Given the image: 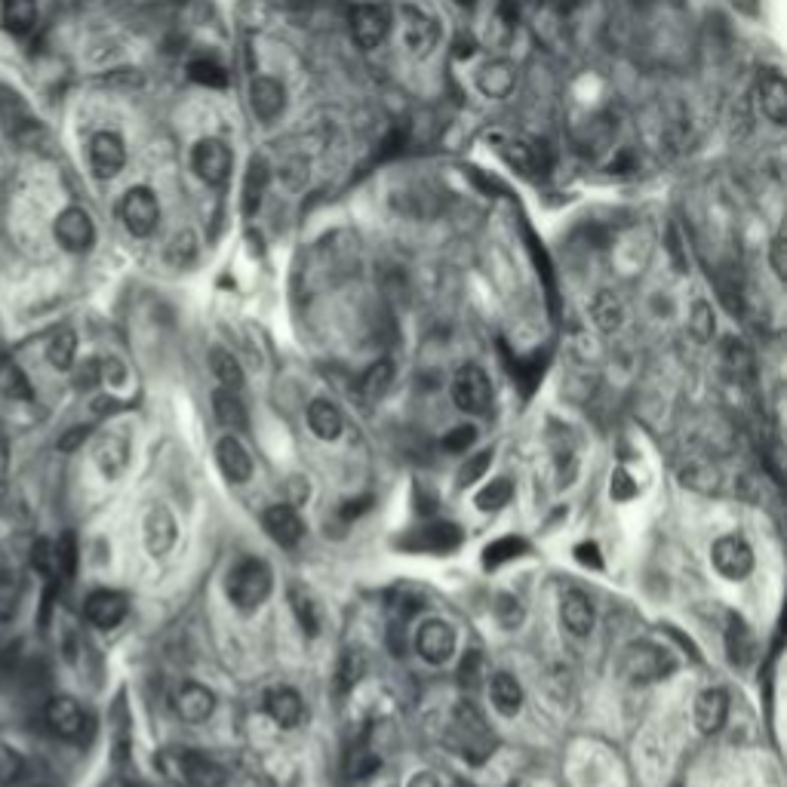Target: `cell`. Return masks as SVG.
Masks as SVG:
<instances>
[{
  "instance_id": "816d5d0a",
  "label": "cell",
  "mask_w": 787,
  "mask_h": 787,
  "mask_svg": "<svg viewBox=\"0 0 787 787\" xmlns=\"http://www.w3.org/2000/svg\"><path fill=\"white\" fill-rule=\"evenodd\" d=\"M495 615H499V621L505 628H517L520 625V618H523V609H520V600L502 594L499 600H495Z\"/></svg>"
},
{
  "instance_id": "11a10c76",
  "label": "cell",
  "mask_w": 787,
  "mask_h": 787,
  "mask_svg": "<svg viewBox=\"0 0 787 787\" xmlns=\"http://www.w3.org/2000/svg\"><path fill=\"white\" fill-rule=\"evenodd\" d=\"M575 560L578 563H585V566H594V569H600L603 566V560H600V548L594 545V542H582L575 548Z\"/></svg>"
},
{
  "instance_id": "91938a15",
  "label": "cell",
  "mask_w": 787,
  "mask_h": 787,
  "mask_svg": "<svg viewBox=\"0 0 787 787\" xmlns=\"http://www.w3.org/2000/svg\"><path fill=\"white\" fill-rule=\"evenodd\" d=\"M409 787H440V781L431 772H419L416 778L409 781Z\"/></svg>"
},
{
  "instance_id": "7a4b0ae2",
  "label": "cell",
  "mask_w": 787,
  "mask_h": 787,
  "mask_svg": "<svg viewBox=\"0 0 787 787\" xmlns=\"http://www.w3.org/2000/svg\"><path fill=\"white\" fill-rule=\"evenodd\" d=\"M618 671L628 683L640 686V683H655L661 677H668L674 671V658L655 646V643H631L625 652H621Z\"/></svg>"
},
{
  "instance_id": "1f68e13d",
  "label": "cell",
  "mask_w": 787,
  "mask_h": 787,
  "mask_svg": "<svg viewBox=\"0 0 787 787\" xmlns=\"http://www.w3.org/2000/svg\"><path fill=\"white\" fill-rule=\"evenodd\" d=\"M308 428L320 440H339V434H342V412L329 400H311V406H308Z\"/></svg>"
},
{
  "instance_id": "ab89813d",
  "label": "cell",
  "mask_w": 787,
  "mask_h": 787,
  "mask_svg": "<svg viewBox=\"0 0 787 787\" xmlns=\"http://www.w3.org/2000/svg\"><path fill=\"white\" fill-rule=\"evenodd\" d=\"M188 74H191L194 84L213 87V90H222V87L228 84V71H225V65H219V62L210 59V56L194 59V62L188 65Z\"/></svg>"
},
{
  "instance_id": "7dc6e473",
  "label": "cell",
  "mask_w": 787,
  "mask_h": 787,
  "mask_svg": "<svg viewBox=\"0 0 787 787\" xmlns=\"http://www.w3.org/2000/svg\"><path fill=\"white\" fill-rule=\"evenodd\" d=\"M489 465H492V449H483V452H477V455H468V462H465L462 471H459V486H471V483L483 480L486 471H489Z\"/></svg>"
},
{
  "instance_id": "bcb514c9",
  "label": "cell",
  "mask_w": 787,
  "mask_h": 787,
  "mask_svg": "<svg viewBox=\"0 0 787 787\" xmlns=\"http://www.w3.org/2000/svg\"><path fill=\"white\" fill-rule=\"evenodd\" d=\"M194 259H197V240H194L191 231H182L179 237L170 240V246H167V262H170V265L188 268Z\"/></svg>"
},
{
  "instance_id": "4316f807",
  "label": "cell",
  "mask_w": 787,
  "mask_h": 787,
  "mask_svg": "<svg viewBox=\"0 0 787 787\" xmlns=\"http://www.w3.org/2000/svg\"><path fill=\"white\" fill-rule=\"evenodd\" d=\"M289 609H293V615L299 621V628L305 631V637H320V631H323V606L308 588H302V585L289 588Z\"/></svg>"
},
{
  "instance_id": "f1b7e54d",
  "label": "cell",
  "mask_w": 787,
  "mask_h": 787,
  "mask_svg": "<svg viewBox=\"0 0 787 787\" xmlns=\"http://www.w3.org/2000/svg\"><path fill=\"white\" fill-rule=\"evenodd\" d=\"M760 108L775 127H781V123L787 120V87H784V77L778 71H766L760 77Z\"/></svg>"
},
{
  "instance_id": "f6af8a7d",
  "label": "cell",
  "mask_w": 787,
  "mask_h": 787,
  "mask_svg": "<svg viewBox=\"0 0 787 787\" xmlns=\"http://www.w3.org/2000/svg\"><path fill=\"white\" fill-rule=\"evenodd\" d=\"M591 311H594V320H597V326L603 329V333H612V329L621 326V302L612 293H600L594 299Z\"/></svg>"
},
{
  "instance_id": "5b68a950",
  "label": "cell",
  "mask_w": 787,
  "mask_h": 787,
  "mask_svg": "<svg viewBox=\"0 0 787 787\" xmlns=\"http://www.w3.org/2000/svg\"><path fill=\"white\" fill-rule=\"evenodd\" d=\"M53 234H56V243L71 256L90 253L96 243V225L84 206H68V210H62L53 222Z\"/></svg>"
},
{
  "instance_id": "30bf717a",
  "label": "cell",
  "mask_w": 787,
  "mask_h": 787,
  "mask_svg": "<svg viewBox=\"0 0 787 787\" xmlns=\"http://www.w3.org/2000/svg\"><path fill=\"white\" fill-rule=\"evenodd\" d=\"M711 563L729 582H741L754 572V551L741 535H723L711 548Z\"/></svg>"
},
{
  "instance_id": "f546056e",
  "label": "cell",
  "mask_w": 787,
  "mask_h": 787,
  "mask_svg": "<svg viewBox=\"0 0 787 787\" xmlns=\"http://www.w3.org/2000/svg\"><path fill=\"white\" fill-rule=\"evenodd\" d=\"M726 652H729V661L735 668H748L754 655H757V643H754V634L751 628L744 625L738 615L729 618V628H726Z\"/></svg>"
},
{
  "instance_id": "94428289",
  "label": "cell",
  "mask_w": 787,
  "mask_h": 787,
  "mask_svg": "<svg viewBox=\"0 0 787 787\" xmlns=\"http://www.w3.org/2000/svg\"><path fill=\"white\" fill-rule=\"evenodd\" d=\"M548 4H551L554 10H560V13H569V10L578 4V0H548Z\"/></svg>"
},
{
  "instance_id": "e0dca14e",
  "label": "cell",
  "mask_w": 787,
  "mask_h": 787,
  "mask_svg": "<svg viewBox=\"0 0 787 787\" xmlns=\"http://www.w3.org/2000/svg\"><path fill=\"white\" fill-rule=\"evenodd\" d=\"M265 532L274 538L280 548H296L305 535V520L299 517V511L293 505H274L262 514Z\"/></svg>"
},
{
  "instance_id": "44dd1931",
  "label": "cell",
  "mask_w": 787,
  "mask_h": 787,
  "mask_svg": "<svg viewBox=\"0 0 787 787\" xmlns=\"http://www.w3.org/2000/svg\"><path fill=\"white\" fill-rule=\"evenodd\" d=\"M268 714H271V720L280 726V729H296V726H302V720H305V701H302V695L296 692V689H286V686H280V689H274V692H268Z\"/></svg>"
},
{
  "instance_id": "f907efd6",
  "label": "cell",
  "mask_w": 787,
  "mask_h": 787,
  "mask_svg": "<svg viewBox=\"0 0 787 787\" xmlns=\"http://www.w3.org/2000/svg\"><path fill=\"white\" fill-rule=\"evenodd\" d=\"M477 440V428L474 425H459L452 428L446 437H443V449L446 452H468V446Z\"/></svg>"
},
{
  "instance_id": "be15d7a7",
  "label": "cell",
  "mask_w": 787,
  "mask_h": 787,
  "mask_svg": "<svg viewBox=\"0 0 787 787\" xmlns=\"http://www.w3.org/2000/svg\"><path fill=\"white\" fill-rule=\"evenodd\" d=\"M289 4H293L296 10H308V7H314L317 0H289Z\"/></svg>"
},
{
  "instance_id": "7bdbcfd3",
  "label": "cell",
  "mask_w": 787,
  "mask_h": 787,
  "mask_svg": "<svg viewBox=\"0 0 787 787\" xmlns=\"http://www.w3.org/2000/svg\"><path fill=\"white\" fill-rule=\"evenodd\" d=\"M689 333L695 342H711L717 333V320H714V308L708 302H695L692 314H689Z\"/></svg>"
},
{
  "instance_id": "8d00e7d4",
  "label": "cell",
  "mask_w": 787,
  "mask_h": 787,
  "mask_svg": "<svg viewBox=\"0 0 787 787\" xmlns=\"http://www.w3.org/2000/svg\"><path fill=\"white\" fill-rule=\"evenodd\" d=\"M526 551H529V545L523 542V538L505 535V538H499V542L486 545V551H483V566H486V569H499L502 563L517 560V557H523Z\"/></svg>"
},
{
  "instance_id": "f5cc1de1",
  "label": "cell",
  "mask_w": 787,
  "mask_h": 787,
  "mask_svg": "<svg viewBox=\"0 0 787 787\" xmlns=\"http://www.w3.org/2000/svg\"><path fill=\"white\" fill-rule=\"evenodd\" d=\"M769 262H772L775 277L784 280V277H787V243H784V234H775L772 250H769Z\"/></svg>"
},
{
  "instance_id": "7402d4cb",
  "label": "cell",
  "mask_w": 787,
  "mask_h": 787,
  "mask_svg": "<svg viewBox=\"0 0 787 787\" xmlns=\"http://www.w3.org/2000/svg\"><path fill=\"white\" fill-rule=\"evenodd\" d=\"M176 711L185 723H203L216 711V695L200 683H185L176 695Z\"/></svg>"
},
{
  "instance_id": "db71d44e",
  "label": "cell",
  "mask_w": 787,
  "mask_h": 787,
  "mask_svg": "<svg viewBox=\"0 0 787 787\" xmlns=\"http://www.w3.org/2000/svg\"><path fill=\"white\" fill-rule=\"evenodd\" d=\"M99 372H102V379H105L108 385H123V379H127V369H123V363L114 360V357L99 360Z\"/></svg>"
},
{
  "instance_id": "7c38bea8",
  "label": "cell",
  "mask_w": 787,
  "mask_h": 787,
  "mask_svg": "<svg viewBox=\"0 0 787 787\" xmlns=\"http://www.w3.org/2000/svg\"><path fill=\"white\" fill-rule=\"evenodd\" d=\"M87 157H90V170L96 179H114V176H120L123 167H127V145H123V139L117 133L99 130L90 139Z\"/></svg>"
},
{
  "instance_id": "f35d334b",
  "label": "cell",
  "mask_w": 787,
  "mask_h": 787,
  "mask_svg": "<svg viewBox=\"0 0 787 787\" xmlns=\"http://www.w3.org/2000/svg\"><path fill=\"white\" fill-rule=\"evenodd\" d=\"M28 775V760L13 748V744L0 741V787H13L25 781Z\"/></svg>"
},
{
  "instance_id": "277c9868",
  "label": "cell",
  "mask_w": 787,
  "mask_h": 787,
  "mask_svg": "<svg viewBox=\"0 0 787 787\" xmlns=\"http://www.w3.org/2000/svg\"><path fill=\"white\" fill-rule=\"evenodd\" d=\"M117 216L133 237H151L160 225V203L151 188H130L120 197Z\"/></svg>"
},
{
  "instance_id": "836d02e7",
  "label": "cell",
  "mask_w": 787,
  "mask_h": 787,
  "mask_svg": "<svg viewBox=\"0 0 787 787\" xmlns=\"http://www.w3.org/2000/svg\"><path fill=\"white\" fill-rule=\"evenodd\" d=\"M213 412H216V422L228 431H243L246 425H250V419H246V406L237 400L234 391L219 388L213 394Z\"/></svg>"
},
{
  "instance_id": "b9f144b4",
  "label": "cell",
  "mask_w": 787,
  "mask_h": 787,
  "mask_svg": "<svg viewBox=\"0 0 787 787\" xmlns=\"http://www.w3.org/2000/svg\"><path fill=\"white\" fill-rule=\"evenodd\" d=\"M511 495H514V486H511V480H505V477H499V480H492V483H486L480 492H477V499H474V505L480 508V511H499V508H505L508 502H511Z\"/></svg>"
},
{
  "instance_id": "6da1fadb",
  "label": "cell",
  "mask_w": 787,
  "mask_h": 787,
  "mask_svg": "<svg viewBox=\"0 0 787 787\" xmlns=\"http://www.w3.org/2000/svg\"><path fill=\"white\" fill-rule=\"evenodd\" d=\"M271 588H274V572L259 557H246V560L234 563L228 578H225V594L240 612L259 609L271 597Z\"/></svg>"
},
{
  "instance_id": "681fc988",
  "label": "cell",
  "mask_w": 787,
  "mask_h": 787,
  "mask_svg": "<svg viewBox=\"0 0 787 787\" xmlns=\"http://www.w3.org/2000/svg\"><path fill=\"white\" fill-rule=\"evenodd\" d=\"M31 563L34 569L47 578V582H56V548L50 542H37L34 545V554H31Z\"/></svg>"
},
{
  "instance_id": "2e32d148",
  "label": "cell",
  "mask_w": 787,
  "mask_h": 787,
  "mask_svg": "<svg viewBox=\"0 0 787 787\" xmlns=\"http://www.w3.org/2000/svg\"><path fill=\"white\" fill-rule=\"evenodd\" d=\"M179 538V526H176V517L163 508V505H154L145 520H142V542H145V551L151 557H163L170 554L173 545Z\"/></svg>"
},
{
  "instance_id": "d6a6232c",
  "label": "cell",
  "mask_w": 787,
  "mask_h": 787,
  "mask_svg": "<svg viewBox=\"0 0 787 787\" xmlns=\"http://www.w3.org/2000/svg\"><path fill=\"white\" fill-rule=\"evenodd\" d=\"M37 13H40L37 0H4L0 4V22L16 37L28 34L37 25Z\"/></svg>"
},
{
  "instance_id": "9f6ffc18",
  "label": "cell",
  "mask_w": 787,
  "mask_h": 787,
  "mask_svg": "<svg viewBox=\"0 0 787 787\" xmlns=\"http://www.w3.org/2000/svg\"><path fill=\"white\" fill-rule=\"evenodd\" d=\"M477 668H480V655H477V652H468V658L462 661V668H459L462 686H474V683H477Z\"/></svg>"
},
{
  "instance_id": "d590c367",
  "label": "cell",
  "mask_w": 787,
  "mask_h": 787,
  "mask_svg": "<svg viewBox=\"0 0 787 787\" xmlns=\"http://www.w3.org/2000/svg\"><path fill=\"white\" fill-rule=\"evenodd\" d=\"M366 674V655L360 649H345L342 658H339V668H336V689L339 692H351Z\"/></svg>"
},
{
  "instance_id": "5bb4252c",
  "label": "cell",
  "mask_w": 787,
  "mask_h": 787,
  "mask_svg": "<svg viewBox=\"0 0 787 787\" xmlns=\"http://www.w3.org/2000/svg\"><path fill=\"white\" fill-rule=\"evenodd\" d=\"M391 31V10L385 4H363L351 13V34L360 50H376Z\"/></svg>"
},
{
  "instance_id": "8992f818",
  "label": "cell",
  "mask_w": 787,
  "mask_h": 787,
  "mask_svg": "<svg viewBox=\"0 0 787 787\" xmlns=\"http://www.w3.org/2000/svg\"><path fill=\"white\" fill-rule=\"evenodd\" d=\"M452 400L462 412H471V416H486L489 406H492L489 376L474 363L462 366L459 372H455V379H452Z\"/></svg>"
},
{
  "instance_id": "52a82bcc",
  "label": "cell",
  "mask_w": 787,
  "mask_h": 787,
  "mask_svg": "<svg viewBox=\"0 0 787 787\" xmlns=\"http://www.w3.org/2000/svg\"><path fill=\"white\" fill-rule=\"evenodd\" d=\"M191 170L200 182L219 188L228 182V176L234 170V154L222 139H203L191 151Z\"/></svg>"
},
{
  "instance_id": "9c48e42d",
  "label": "cell",
  "mask_w": 787,
  "mask_h": 787,
  "mask_svg": "<svg viewBox=\"0 0 787 787\" xmlns=\"http://www.w3.org/2000/svg\"><path fill=\"white\" fill-rule=\"evenodd\" d=\"M462 542L465 535L455 523H428L403 535L397 545L409 554H452Z\"/></svg>"
},
{
  "instance_id": "603a6c76",
  "label": "cell",
  "mask_w": 787,
  "mask_h": 787,
  "mask_svg": "<svg viewBox=\"0 0 787 787\" xmlns=\"http://www.w3.org/2000/svg\"><path fill=\"white\" fill-rule=\"evenodd\" d=\"M489 701H492V708L499 711L502 717H517L520 708H523V686L517 683L514 674L495 671L489 677Z\"/></svg>"
},
{
  "instance_id": "4fadbf2b",
  "label": "cell",
  "mask_w": 787,
  "mask_h": 787,
  "mask_svg": "<svg viewBox=\"0 0 787 787\" xmlns=\"http://www.w3.org/2000/svg\"><path fill=\"white\" fill-rule=\"evenodd\" d=\"M412 646H416V652L428 665H446L455 655V631L440 618H428L419 625L416 637H412Z\"/></svg>"
},
{
  "instance_id": "d6986e66",
  "label": "cell",
  "mask_w": 787,
  "mask_h": 787,
  "mask_svg": "<svg viewBox=\"0 0 787 787\" xmlns=\"http://www.w3.org/2000/svg\"><path fill=\"white\" fill-rule=\"evenodd\" d=\"M729 717V695L723 689H704L695 698V726L701 735H714L726 726Z\"/></svg>"
},
{
  "instance_id": "ee69618b",
  "label": "cell",
  "mask_w": 787,
  "mask_h": 787,
  "mask_svg": "<svg viewBox=\"0 0 787 787\" xmlns=\"http://www.w3.org/2000/svg\"><path fill=\"white\" fill-rule=\"evenodd\" d=\"M56 548V582H71L74 578V569H77V542H74V535L65 532L59 538V545Z\"/></svg>"
},
{
  "instance_id": "6f0895ef",
  "label": "cell",
  "mask_w": 787,
  "mask_h": 787,
  "mask_svg": "<svg viewBox=\"0 0 787 787\" xmlns=\"http://www.w3.org/2000/svg\"><path fill=\"white\" fill-rule=\"evenodd\" d=\"M87 437H90V428H71V431L59 440V446H62V449H77Z\"/></svg>"
},
{
  "instance_id": "6125c7cd",
  "label": "cell",
  "mask_w": 787,
  "mask_h": 787,
  "mask_svg": "<svg viewBox=\"0 0 787 787\" xmlns=\"http://www.w3.org/2000/svg\"><path fill=\"white\" fill-rule=\"evenodd\" d=\"M102 787H136L133 781H127V778H120V775H114V778H108Z\"/></svg>"
},
{
  "instance_id": "484cf974",
  "label": "cell",
  "mask_w": 787,
  "mask_h": 787,
  "mask_svg": "<svg viewBox=\"0 0 787 787\" xmlns=\"http://www.w3.org/2000/svg\"><path fill=\"white\" fill-rule=\"evenodd\" d=\"M250 105H253L259 120L271 123V120H277L283 114L286 93H283V87L277 84L274 77H259V80H253V87H250Z\"/></svg>"
},
{
  "instance_id": "ffe728a7",
  "label": "cell",
  "mask_w": 787,
  "mask_h": 787,
  "mask_svg": "<svg viewBox=\"0 0 787 787\" xmlns=\"http://www.w3.org/2000/svg\"><path fill=\"white\" fill-rule=\"evenodd\" d=\"M216 462L222 468V474L231 480V483H246L253 477V459H250V452H246V446L225 434L219 443H216Z\"/></svg>"
},
{
  "instance_id": "83f0119b",
  "label": "cell",
  "mask_w": 787,
  "mask_h": 787,
  "mask_svg": "<svg viewBox=\"0 0 787 787\" xmlns=\"http://www.w3.org/2000/svg\"><path fill=\"white\" fill-rule=\"evenodd\" d=\"M268 185H271V167L262 157H256L250 163V170H246V176H243V197H240L243 216H256L259 213V206H262V200L268 194Z\"/></svg>"
},
{
  "instance_id": "c3c4849f",
  "label": "cell",
  "mask_w": 787,
  "mask_h": 787,
  "mask_svg": "<svg viewBox=\"0 0 787 787\" xmlns=\"http://www.w3.org/2000/svg\"><path fill=\"white\" fill-rule=\"evenodd\" d=\"M637 492H640V486L634 483V477H631L625 468H615V471H612V483H609L612 502H631Z\"/></svg>"
},
{
  "instance_id": "74e56055",
  "label": "cell",
  "mask_w": 787,
  "mask_h": 787,
  "mask_svg": "<svg viewBox=\"0 0 787 787\" xmlns=\"http://www.w3.org/2000/svg\"><path fill=\"white\" fill-rule=\"evenodd\" d=\"M391 382H394V363H391V360H379V363H372V366L363 372L360 388H363V394H366L369 400H379V397L388 394Z\"/></svg>"
},
{
  "instance_id": "9a60e30c",
  "label": "cell",
  "mask_w": 787,
  "mask_h": 787,
  "mask_svg": "<svg viewBox=\"0 0 787 787\" xmlns=\"http://www.w3.org/2000/svg\"><path fill=\"white\" fill-rule=\"evenodd\" d=\"M44 717H47L50 732H56V735L65 738V741H80V738L87 735V726H90L87 711L80 708V701H74V698H68V695L53 698V701L47 704Z\"/></svg>"
},
{
  "instance_id": "60d3db41",
  "label": "cell",
  "mask_w": 787,
  "mask_h": 787,
  "mask_svg": "<svg viewBox=\"0 0 787 787\" xmlns=\"http://www.w3.org/2000/svg\"><path fill=\"white\" fill-rule=\"evenodd\" d=\"M74 357H77V336L71 329H59V333L50 339L47 345V360L56 366V369H71L74 366Z\"/></svg>"
},
{
  "instance_id": "cb8c5ba5",
  "label": "cell",
  "mask_w": 787,
  "mask_h": 787,
  "mask_svg": "<svg viewBox=\"0 0 787 787\" xmlns=\"http://www.w3.org/2000/svg\"><path fill=\"white\" fill-rule=\"evenodd\" d=\"M560 618L569 634L575 637H588L594 631V606L588 600V594L582 591H566L563 603H560Z\"/></svg>"
},
{
  "instance_id": "e7e4bbea",
  "label": "cell",
  "mask_w": 787,
  "mask_h": 787,
  "mask_svg": "<svg viewBox=\"0 0 787 787\" xmlns=\"http://www.w3.org/2000/svg\"><path fill=\"white\" fill-rule=\"evenodd\" d=\"M634 4H637V7H652L655 0H634Z\"/></svg>"
},
{
  "instance_id": "e575fe53",
  "label": "cell",
  "mask_w": 787,
  "mask_h": 787,
  "mask_svg": "<svg viewBox=\"0 0 787 787\" xmlns=\"http://www.w3.org/2000/svg\"><path fill=\"white\" fill-rule=\"evenodd\" d=\"M210 369H213V376H216V382L225 388V391H240L243 388V372H240V363L228 354V351H222V348H213L210 351Z\"/></svg>"
},
{
  "instance_id": "4dcf8cb0",
  "label": "cell",
  "mask_w": 787,
  "mask_h": 787,
  "mask_svg": "<svg viewBox=\"0 0 787 787\" xmlns=\"http://www.w3.org/2000/svg\"><path fill=\"white\" fill-rule=\"evenodd\" d=\"M477 84H480L483 96H489V99H505V96H511L514 87H517V74H514V68H511L508 62H489V65L480 71Z\"/></svg>"
},
{
  "instance_id": "ba28073f",
  "label": "cell",
  "mask_w": 787,
  "mask_h": 787,
  "mask_svg": "<svg viewBox=\"0 0 787 787\" xmlns=\"http://www.w3.org/2000/svg\"><path fill=\"white\" fill-rule=\"evenodd\" d=\"M170 778H176L185 787H225V772L210 757L197 751H176L167 757Z\"/></svg>"
},
{
  "instance_id": "3957f363",
  "label": "cell",
  "mask_w": 787,
  "mask_h": 787,
  "mask_svg": "<svg viewBox=\"0 0 787 787\" xmlns=\"http://www.w3.org/2000/svg\"><path fill=\"white\" fill-rule=\"evenodd\" d=\"M452 744L455 751H459L465 760L471 763H483L492 751V738H489V729L483 723V717L471 708V704H459V708L452 711Z\"/></svg>"
},
{
  "instance_id": "8fae6325",
  "label": "cell",
  "mask_w": 787,
  "mask_h": 787,
  "mask_svg": "<svg viewBox=\"0 0 787 787\" xmlns=\"http://www.w3.org/2000/svg\"><path fill=\"white\" fill-rule=\"evenodd\" d=\"M400 34H403V44L412 56H431V50L440 40L437 22L425 10L412 7V4L400 7Z\"/></svg>"
},
{
  "instance_id": "680465c9",
  "label": "cell",
  "mask_w": 787,
  "mask_h": 787,
  "mask_svg": "<svg viewBox=\"0 0 787 787\" xmlns=\"http://www.w3.org/2000/svg\"><path fill=\"white\" fill-rule=\"evenodd\" d=\"M366 508H369V499H354V502H348V505L339 511V517H342V520H354V517H360Z\"/></svg>"
},
{
  "instance_id": "ac0fdd59",
  "label": "cell",
  "mask_w": 787,
  "mask_h": 787,
  "mask_svg": "<svg viewBox=\"0 0 787 787\" xmlns=\"http://www.w3.org/2000/svg\"><path fill=\"white\" fill-rule=\"evenodd\" d=\"M87 621L99 631H111L117 628L123 618H127V597L117 594V591H93L87 597Z\"/></svg>"
},
{
  "instance_id": "d4e9b609",
  "label": "cell",
  "mask_w": 787,
  "mask_h": 787,
  "mask_svg": "<svg viewBox=\"0 0 787 787\" xmlns=\"http://www.w3.org/2000/svg\"><path fill=\"white\" fill-rule=\"evenodd\" d=\"M130 465V440L120 434H108L96 446V468L105 480H117Z\"/></svg>"
}]
</instances>
